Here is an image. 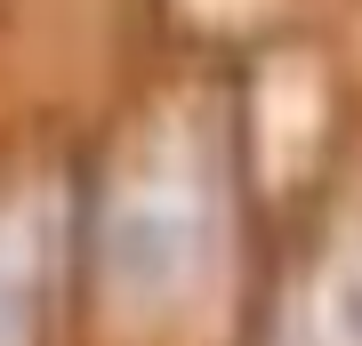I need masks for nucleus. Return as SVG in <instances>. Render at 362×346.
Instances as JSON below:
<instances>
[{
    "mask_svg": "<svg viewBox=\"0 0 362 346\" xmlns=\"http://www.w3.org/2000/svg\"><path fill=\"white\" fill-rule=\"evenodd\" d=\"M33 330V250L25 233L0 226V346H16Z\"/></svg>",
    "mask_w": 362,
    "mask_h": 346,
    "instance_id": "f257e3e1",
    "label": "nucleus"
}]
</instances>
